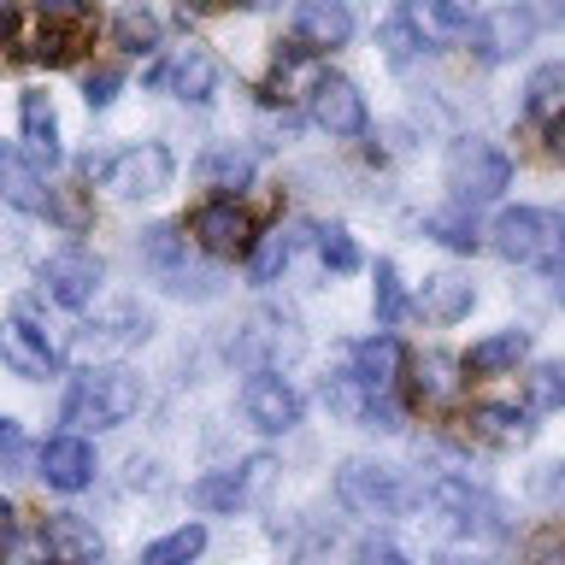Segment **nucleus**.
<instances>
[{"label":"nucleus","mask_w":565,"mask_h":565,"mask_svg":"<svg viewBox=\"0 0 565 565\" xmlns=\"http://www.w3.org/2000/svg\"><path fill=\"white\" fill-rule=\"evenodd\" d=\"M136 413H141V377L130 365H83L60 406L71 430H118Z\"/></svg>","instance_id":"f257e3e1"},{"label":"nucleus","mask_w":565,"mask_h":565,"mask_svg":"<svg viewBox=\"0 0 565 565\" xmlns=\"http://www.w3.org/2000/svg\"><path fill=\"white\" fill-rule=\"evenodd\" d=\"M489 247L512 265H554L565 259V218L547 206H507L489 230Z\"/></svg>","instance_id":"f03ea898"},{"label":"nucleus","mask_w":565,"mask_h":565,"mask_svg":"<svg viewBox=\"0 0 565 565\" xmlns=\"http://www.w3.org/2000/svg\"><path fill=\"white\" fill-rule=\"evenodd\" d=\"M448 189L454 206H489L512 189V159L483 136H466L448 148Z\"/></svg>","instance_id":"7ed1b4c3"},{"label":"nucleus","mask_w":565,"mask_h":565,"mask_svg":"<svg viewBox=\"0 0 565 565\" xmlns=\"http://www.w3.org/2000/svg\"><path fill=\"white\" fill-rule=\"evenodd\" d=\"M424 501H430L466 542H471V536H477V542H507V507L494 501L489 489L466 483V477H430Z\"/></svg>","instance_id":"20e7f679"},{"label":"nucleus","mask_w":565,"mask_h":565,"mask_svg":"<svg viewBox=\"0 0 565 565\" xmlns=\"http://www.w3.org/2000/svg\"><path fill=\"white\" fill-rule=\"evenodd\" d=\"M335 501H342L353 519H395L406 507V483L395 466H377V459H342L335 466Z\"/></svg>","instance_id":"39448f33"},{"label":"nucleus","mask_w":565,"mask_h":565,"mask_svg":"<svg viewBox=\"0 0 565 565\" xmlns=\"http://www.w3.org/2000/svg\"><path fill=\"white\" fill-rule=\"evenodd\" d=\"M271 483H277V459L271 454H254V459H242V466H230V471L201 477V483L189 489V501L201 507V512H236V507L265 501Z\"/></svg>","instance_id":"423d86ee"},{"label":"nucleus","mask_w":565,"mask_h":565,"mask_svg":"<svg viewBox=\"0 0 565 565\" xmlns=\"http://www.w3.org/2000/svg\"><path fill=\"white\" fill-rule=\"evenodd\" d=\"M171 177H177V159L166 141H136V148L106 159V189L118 201H153V194L171 189Z\"/></svg>","instance_id":"0eeeda50"},{"label":"nucleus","mask_w":565,"mask_h":565,"mask_svg":"<svg viewBox=\"0 0 565 565\" xmlns=\"http://www.w3.org/2000/svg\"><path fill=\"white\" fill-rule=\"evenodd\" d=\"M141 265H148V271L166 282L171 295L206 300L212 289H218L212 277H201V271L189 265V236H183L177 224H148V230H141Z\"/></svg>","instance_id":"6e6552de"},{"label":"nucleus","mask_w":565,"mask_h":565,"mask_svg":"<svg viewBox=\"0 0 565 565\" xmlns=\"http://www.w3.org/2000/svg\"><path fill=\"white\" fill-rule=\"evenodd\" d=\"M242 418L259 436H289L300 424V388L282 371H247L242 383Z\"/></svg>","instance_id":"1a4fd4ad"},{"label":"nucleus","mask_w":565,"mask_h":565,"mask_svg":"<svg viewBox=\"0 0 565 565\" xmlns=\"http://www.w3.org/2000/svg\"><path fill=\"white\" fill-rule=\"evenodd\" d=\"M189 236H194V247H201V254H212V259H236V254H247V247H254V218H247V206L242 201H206L201 212H194L189 218Z\"/></svg>","instance_id":"9d476101"},{"label":"nucleus","mask_w":565,"mask_h":565,"mask_svg":"<svg viewBox=\"0 0 565 565\" xmlns=\"http://www.w3.org/2000/svg\"><path fill=\"white\" fill-rule=\"evenodd\" d=\"M100 282H106V265L100 254H88V247H60V254H47L42 259V289L47 300H60V307H88V300L100 295Z\"/></svg>","instance_id":"9b49d317"},{"label":"nucleus","mask_w":565,"mask_h":565,"mask_svg":"<svg viewBox=\"0 0 565 565\" xmlns=\"http://www.w3.org/2000/svg\"><path fill=\"white\" fill-rule=\"evenodd\" d=\"M307 113H312V124L330 141H353V136H365V124H371L365 95L348 77H318L312 95H307Z\"/></svg>","instance_id":"f8f14e48"},{"label":"nucleus","mask_w":565,"mask_h":565,"mask_svg":"<svg viewBox=\"0 0 565 565\" xmlns=\"http://www.w3.org/2000/svg\"><path fill=\"white\" fill-rule=\"evenodd\" d=\"M153 83L171 88V95L189 100V106H206L212 95H218V60H212L201 42H189V47H177L171 60L153 71Z\"/></svg>","instance_id":"ddd939ff"},{"label":"nucleus","mask_w":565,"mask_h":565,"mask_svg":"<svg viewBox=\"0 0 565 565\" xmlns=\"http://www.w3.org/2000/svg\"><path fill=\"white\" fill-rule=\"evenodd\" d=\"M35 466H42V483H47V489H60V494H77V489L95 483V448H88L77 430L47 436V441H42V454H35Z\"/></svg>","instance_id":"4468645a"},{"label":"nucleus","mask_w":565,"mask_h":565,"mask_svg":"<svg viewBox=\"0 0 565 565\" xmlns=\"http://www.w3.org/2000/svg\"><path fill=\"white\" fill-rule=\"evenodd\" d=\"M295 42L312 53L353 42V7L348 0H295Z\"/></svg>","instance_id":"2eb2a0df"},{"label":"nucleus","mask_w":565,"mask_h":565,"mask_svg":"<svg viewBox=\"0 0 565 565\" xmlns=\"http://www.w3.org/2000/svg\"><path fill=\"white\" fill-rule=\"evenodd\" d=\"M42 536H47L53 565H100V559H106L100 530L88 524V519H77V512H47V519H42Z\"/></svg>","instance_id":"dca6fc26"},{"label":"nucleus","mask_w":565,"mask_h":565,"mask_svg":"<svg viewBox=\"0 0 565 565\" xmlns=\"http://www.w3.org/2000/svg\"><path fill=\"white\" fill-rule=\"evenodd\" d=\"M0 365L12 371V377H47L53 371V348H47V335L30 324V318H7L0 324Z\"/></svg>","instance_id":"f3484780"},{"label":"nucleus","mask_w":565,"mask_h":565,"mask_svg":"<svg viewBox=\"0 0 565 565\" xmlns=\"http://www.w3.org/2000/svg\"><path fill=\"white\" fill-rule=\"evenodd\" d=\"M406 18L418 24V35L430 47H448V42H466L471 35L477 7L471 0H406Z\"/></svg>","instance_id":"a211bd4d"},{"label":"nucleus","mask_w":565,"mask_h":565,"mask_svg":"<svg viewBox=\"0 0 565 565\" xmlns=\"http://www.w3.org/2000/svg\"><path fill=\"white\" fill-rule=\"evenodd\" d=\"M530 35H536V24H530L519 7H501V12H489L483 24H477V53H483L489 65H507L530 47Z\"/></svg>","instance_id":"6ab92c4d"},{"label":"nucleus","mask_w":565,"mask_h":565,"mask_svg":"<svg viewBox=\"0 0 565 565\" xmlns=\"http://www.w3.org/2000/svg\"><path fill=\"white\" fill-rule=\"evenodd\" d=\"M0 201H12L18 212H53V189L18 148H0Z\"/></svg>","instance_id":"aec40b11"},{"label":"nucleus","mask_w":565,"mask_h":565,"mask_svg":"<svg viewBox=\"0 0 565 565\" xmlns=\"http://www.w3.org/2000/svg\"><path fill=\"white\" fill-rule=\"evenodd\" d=\"M418 307H424V318H436V324H459V318L477 307V282L459 277V271H436V277H424Z\"/></svg>","instance_id":"412c9836"},{"label":"nucleus","mask_w":565,"mask_h":565,"mask_svg":"<svg viewBox=\"0 0 565 565\" xmlns=\"http://www.w3.org/2000/svg\"><path fill=\"white\" fill-rule=\"evenodd\" d=\"M524 353H530V330H494L483 342H471L466 377H507V371H519Z\"/></svg>","instance_id":"4be33fe9"},{"label":"nucleus","mask_w":565,"mask_h":565,"mask_svg":"<svg viewBox=\"0 0 565 565\" xmlns=\"http://www.w3.org/2000/svg\"><path fill=\"white\" fill-rule=\"evenodd\" d=\"M353 377L371 395H395V383H401V342L395 335H371V342L353 348Z\"/></svg>","instance_id":"5701e85b"},{"label":"nucleus","mask_w":565,"mask_h":565,"mask_svg":"<svg viewBox=\"0 0 565 565\" xmlns=\"http://www.w3.org/2000/svg\"><path fill=\"white\" fill-rule=\"evenodd\" d=\"M194 177H201L206 189H247L254 183V153H247L242 141H212V148L194 159Z\"/></svg>","instance_id":"b1692460"},{"label":"nucleus","mask_w":565,"mask_h":565,"mask_svg":"<svg viewBox=\"0 0 565 565\" xmlns=\"http://www.w3.org/2000/svg\"><path fill=\"white\" fill-rule=\"evenodd\" d=\"M18 124H24V141L35 159H60V118H53V100L47 95H24L18 100Z\"/></svg>","instance_id":"393cba45"},{"label":"nucleus","mask_w":565,"mask_h":565,"mask_svg":"<svg viewBox=\"0 0 565 565\" xmlns=\"http://www.w3.org/2000/svg\"><path fill=\"white\" fill-rule=\"evenodd\" d=\"M524 113L536 118V124H554V118L565 113V60L530 71V83H524Z\"/></svg>","instance_id":"a878e982"},{"label":"nucleus","mask_w":565,"mask_h":565,"mask_svg":"<svg viewBox=\"0 0 565 565\" xmlns=\"http://www.w3.org/2000/svg\"><path fill=\"white\" fill-rule=\"evenodd\" d=\"M454 371H466V360H448V353H418L413 360V383H418V401L430 406H448L459 395V377Z\"/></svg>","instance_id":"bb28decb"},{"label":"nucleus","mask_w":565,"mask_h":565,"mask_svg":"<svg viewBox=\"0 0 565 565\" xmlns=\"http://www.w3.org/2000/svg\"><path fill=\"white\" fill-rule=\"evenodd\" d=\"M377 401H388V395H371V388L353 377V371H342V377L324 383V406H330L342 424H360V430L371 424V406H377Z\"/></svg>","instance_id":"cd10ccee"},{"label":"nucleus","mask_w":565,"mask_h":565,"mask_svg":"<svg viewBox=\"0 0 565 565\" xmlns=\"http://www.w3.org/2000/svg\"><path fill=\"white\" fill-rule=\"evenodd\" d=\"M206 554V524H177L171 536H159L141 547V559L136 565H194Z\"/></svg>","instance_id":"c85d7f7f"},{"label":"nucleus","mask_w":565,"mask_h":565,"mask_svg":"<svg viewBox=\"0 0 565 565\" xmlns=\"http://www.w3.org/2000/svg\"><path fill=\"white\" fill-rule=\"evenodd\" d=\"M424 236L454 247V254H477L483 247V236H477L471 224V206H448V212H424Z\"/></svg>","instance_id":"c756f323"},{"label":"nucleus","mask_w":565,"mask_h":565,"mask_svg":"<svg viewBox=\"0 0 565 565\" xmlns=\"http://www.w3.org/2000/svg\"><path fill=\"white\" fill-rule=\"evenodd\" d=\"M471 430L483 436V441H494V448H512V441L530 436V418L519 413V406H494V401H483V406H471Z\"/></svg>","instance_id":"7c9ffc66"},{"label":"nucleus","mask_w":565,"mask_h":565,"mask_svg":"<svg viewBox=\"0 0 565 565\" xmlns=\"http://www.w3.org/2000/svg\"><path fill=\"white\" fill-rule=\"evenodd\" d=\"M295 254V242H289V230H265V236H254V247H247V277L254 282H277L282 277V265H289Z\"/></svg>","instance_id":"2f4dec72"},{"label":"nucleus","mask_w":565,"mask_h":565,"mask_svg":"<svg viewBox=\"0 0 565 565\" xmlns=\"http://www.w3.org/2000/svg\"><path fill=\"white\" fill-rule=\"evenodd\" d=\"M524 401H530V413H565V360H542L530 371Z\"/></svg>","instance_id":"473e14b6"},{"label":"nucleus","mask_w":565,"mask_h":565,"mask_svg":"<svg viewBox=\"0 0 565 565\" xmlns=\"http://www.w3.org/2000/svg\"><path fill=\"white\" fill-rule=\"evenodd\" d=\"M113 42H118L124 53H153V47H159V18H153L148 7H124V12L113 18Z\"/></svg>","instance_id":"72a5a7b5"},{"label":"nucleus","mask_w":565,"mask_h":565,"mask_svg":"<svg viewBox=\"0 0 565 565\" xmlns=\"http://www.w3.org/2000/svg\"><path fill=\"white\" fill-rule=\"evenodd\" d=\"M371 312H377L383 330H395L406 318V289H401V271L388 259H377V282H371Z\"/></svg>","instance_id":"f704fd0d"},{"label":"nucleus","mask_w":565,"mask_h":565,"mask_svg":"<svg viewBox=\"0 0 565 565\" xmlns=\"http://www.w3.org/2000/svg\"><path fill=\"white\" fill-rule=\"evenodd\" d=\"M377 42H383V53H388V60H395V65H406V60H413V53H424V47H430V42H424V35H418V24H413V18H406V7H401L395 18H388L383 30H377Z\"/></svg>","instance_id":"c9c22d12"},{"label":"nucleus","mask_w":565,"mask_h":565,"mask_svg":"<svg viewBox=\"0 0 565 565\" xmlns=\"http://www.w3.org/2000/svg\"><path fill=\"white\" fill-rule=\"evenodd\" d=\"M318 254H324V265L335 277H348V271H360V247H353V236L342 224H330V230H318Z\"/></svg>","instance_id":"e433bc0d"},{"label":"nucleus","mask_w":565,"mask_h":565,"mask_svg":"<svg viewBox=\"0 0 565 565\" xmlns=\"http://www.w3.org/2000/svg\"><path fill=\"white\" fill-rule=\"evenodd\" d=\"M35 7H42V30L88 35V0H35Z\"/></svg>","instance_id":"4c0bfd02"},{"label":"nucleus","mask_w":565,"mask_h":565,"mask_svg":"<svg viewBox=\"0 0 565 565\" xmlns=\"http://www.w3.org/2000/svg\"><path fill=\"white\" fill-rule=\"evenodd\" d=\"M0 565H53L42 524H35V530H18V536L7 542V554H0Z\"/></svg>","instance_id":"58836bf2"},{"label":"nucleus","mask_w":565,"mask_h":565,"mask_svg":"<svg viewBox=\"0 0 565 565\" xmlns=\"http://www.w3.org/2000/svg\"><path fill=\"white\" fill-rule=\"evenodd\" d=\"M524 565H565V524H542L524 542Z\"/></svg>","instance_id":"ea45409f"},{"label":"nucleus","mask_w":565,"mask_h":565,"mask_svg":"<svg viewBox=\"0 0 565 565\" xmlns=\"http://www.w3.org/2000/svg\"><path fill=\"white\" fill-rule=\"evenodd\" d=\"M24 459H30V441H24V424L18 418H0V471H24Z\"/></svg>","instance_id":"a19ab883"},{"label":"nucleus","mask_w":565,"mask_h":565,"mask_svg":"<svg viewBox=\"0 0 565 565\" xmlns=\"http://www.w3.org/2000/svg\"><path fill=\"white\" fill-rule=\"evenodd\" d=\"M118 88H124V71H113V65H100V71H88V83H83V95H88V106H113L118 100Z\"/></svg>","instance_id":"79ce46f5"},{"label":"nucleus","mask_w":565,"mask_h":565,"mask_svg":"<svg viewBox=\"0 0 565 565\" xmlns=\"http://www.w3.org/2000/svg\"><path fill=\"white\" fill-rule=\"evenodd\" d=\"M77 47H83V35H71V30H42V47H35V60H47V65H65Z\"/></svg>","instance_id":"37998d69"},{"label":"nucleus","mask_w":565,"mask_h":565,"mask_svg":"<svg viewBox=\"0 0 565 565\" xmlns=\"http://www.w3.org/2000/svg\"><path fill=\"white\" fill-rule=\"evenodd\" d=\"M360 565H413V559H406V547H401V542L365 536V542H360Z\"/></svg>","instance_id":"c03bdc74"},{"label":"nucleus","mask_w":565,"mask_h":565,"mask_svg":"<svg viewBox=\"0 0 565 565\" xmlns=\"http://www.w3.org/2000/svg\"><path fill=\"white\" fill-rule=\"evenodd\" d=\"M519 12H524L536 30H559V24H565V0H519Z\"/></svg>","instance_id":"a18cd8bd"},{"label":"nucleus","mask_w":565,"mask_h":565,"mask_svg":"<svg viewBox=\"0 0 565 565\" xmlns=\"http://www.w3.org/2000/svg\"><path fill=\"white\" fill-rule=\"evenodd\" d=\"M547 153H554L559 166H565V113H559L554 124H547Z\"/></svg>","instance_id":"49530a36"},{"label":"nucleus","mask_w":565,"mask_h":565,"mask_svg":"<svg viewBox=\"0 0 565 565\" xmlns=\"http://www.w3.org/2000/svg\"><path fill=\"white\" fill-rule=\"evenodd\" d=\"M12 536H18V512L0 501V554H7V542H12Z\"/></svg>","instance_id":"de8ad7c7"},{"label":"nucleus","mask_w":565,"mask_h":565,"mask_svg":"<svg viewBox=\"0 0 565 565\" xmlns=\"http://www.w3.org/2000/svg\"><path fill=\"white\" fill-rule=\"evenodd\" d=\"M12 30H18V12H12V0H0V47L12 42Z\"/></svg>","instance_id":"09e8293b"},{"label":"nucleus","mask_w":565,"mask_h":565,"mask_svg":"<svg viewBox=\"0 0 565 565\" xmlns=\"http://www.w3.org/2000/svg\"><path fill=\"white\" fill-rule=\"evenodd\" d=\"M542 494H554V501H565V466H554V477H542Z\"/></svg>","instance_id":"8fccbe9b"},{"label":"nucleus","mask_w":565,"mask_h":565,"mask_svg":"<svg viewBox=\"0 0 565 565\" xmlns=\"http://www.w3.org/2000/svg\"><path fill=\"white\" fill-rule=\"evenodd\" d=\"M554 300H559V307H565V259L554 265Z\"/></svg>","instance_id":"3c124183"},{"label":"nucleus","mask_w":565,"mask_h":565,"mask_svg":"<svg viewBox=\"0 0 565 565\" xmlns=\"http://www.w3.org/2000/svg\"><path fill=\"white\" fill-rule=\"evenodd\" d=\"M183 7H194V12H218V7H230V0H183Z\"/></svg>","instance_id":"603ef678"},{"label":"nucleus","mask_w":565,"mask_h":565,"mask_svg":"<svg viewBox=\"0 0 565 565\" xmlns=\"http://www.w3.org/2000/svg\"><path fill=\"white\" fill-rule=\"evenodd\" d=\"M436 565H477V559H471V554H441Z\"/></svg>","instance_id":"864d4df0"},{"label":"nucleus","mask_w":565,"mask_h":565,"mask_svg":"<svg viewBox=\"0 0 565 565\" xmlns=\"http://www.w3.org/2000/svg\"><path fill=\"white\" fill-rule=\"evenodd\" d=\"M247 7H277V0H247Z\"/></svg>","instance_id":"5fc2aeb1"}]
</instances>
